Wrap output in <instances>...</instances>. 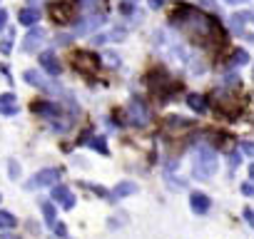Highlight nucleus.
<instances>
[{
    "instance_id": "cd10ccee",
    "label": "nucleus",
    "mask_w": 254,
    "mask_h": 239,
    "mask_svg": "<svg viewBox=\"0 0 254 239\" xmlns=\"http://www.w3.org/2000/svg\"><path fill=\"white\" fill-rule=\"evenodd\" d=\"M150 5H152V8H160V5H162V0H150Z\"/></svg>"
},
{
    "instance_id": "7ed1b4c3",
    "label": "nucleus",
    "mask_w": 254,
    "mask_h": 239,
    "mask_svg": "<svg viewBox=\"0 0 254 239\" xmlns=\"http://www.w3.org/2000/svg\"><path fill=\"white\" fill-rule=\"evenodd\" d=\"M72 67H75L80 75L90 77V75L97 72V67H100V58H97L95 53H90V50H77V53L72 55Z\"/></svg>"
},
{
    "instance_id": "39448f33",
    "label": "nucleus",
    "mask_w": 254,
    "mask_h": 239,
    "mask_svg": "<svg viewBox=\"0 0 254 239\" xmlns=\"http://www.w3.org/2000/svg\"><path fill=\"white\" fill-rule=\"evenodd\" d=\"M127 117H130V122H132V125H137V127L147 125V122H150V110H147L145 100L132 97V100H130V105H127Z\"/></svg>"
},
{
    "instance_id": "a211bd4d",
    "label": "nucleus",
    "mask_w": 254,
    "mask_h": 239,
    "mask_svg": "<svg viewBox=\"0 0 254 239\" xmlns=\"http://www.w3.org/2000/svg\"><path fill=\"white\" fill-rule=\"evenodd\" d=\"M82 145H92L97 152L107 155V145L102 142V137H90V135H85V137H82Z\"/></svg>"
},
{
    "instance_id": "4be33fe9",
    "label": "nucleus",
    "mask_w": 254,
    "mask_h": 239,
    "mask_svg": "<svg viewBox=\"0 0 254 239\" xmlns=\"http://www.w3.org/2000/svg\"><path fill=\"white\" fill-rule=\"evenodd\" d=\"M190 122H185L182 117H167V127H187Z\"/></svg>"
},
{
    "instance_id": "bb28decb",
    "label": "nucleus",
    "mask_w": 254,
    "mask_h": 239,
    "mask_svg": "<svg viewBox=\"0 0 254 239\" xmlns=\"http://www.w3.org/2000/svg\"><path fill=\"white\" fill-rule=\"evenodd\" d=\"M5 20H8V13H5V10H0V30L5 28Z\"/></svg>"
},
{
    "instance_id": "423d86ee",
    "label": "nucleus",
    "mask_w": 254,
    "mask_h": 239,
    "mask_svg": "<svg viewBox=\"0 0 254 239\" xmlns=\"http://www.w3.org/2000/svg\"><path fill=\"white\" fill-rule=\"evenodd\" d=\"M53 199H55L58 204H63L65 209H72V207H75V194H72L70 187H65V184H55V187H53Z\"/></svg>"
},
{
    "instance_id": "9b49d317",
    "label": "nucleus",
    "mask_w": 254,
    "mask_h": 239,
    "mask_svg": "<svg viewBox=\"0 0 254 239\" xmlns=\"http://www.w3.org/2000/svg\"><path fill=\"white\" fill-rule=\"evenodd\" d=\"M190 207H192L197 214H204V212H209V197L202 194V192H192V194H190Z\"/></svg>"
},
{
    "instance_id": "393cba45",
    "label": "nucleus",
    "mask_w": 254,
    "mask_h": 239,
    "mask_svg": "<svg viewBox=\"0 0 254 239\" xmlns=\"http://www.w3.org/2000/svg\"><path fill=\"white\" fill-rule=\"evenodd\" d=\"M242 194H247V197H254V182H247V184H242Z\"/></svg>"
},
{
    "instance_id": "c85d7f7f",
    "label": "nucleus",
    "mask_w": 254,
    "mask_h": 239,
    "mask_svg": "<svg viewBox=\"0 0 254 239\" xmlns=\"http://www.w3.org/2000/svg\"><path fill=\"white\" fill-rule=\"evenodd\" d=\"M0 239H20V237H15V234H3Z\"/></svg>"
},
{
    "instance_id": "2f4dec72",
    "label": "nucleus",
    "mask_w": 254,
    "mask_h": 239,
    "mask_svg": "<svg viewBox=\"0 0 254 239\" xmlns=\"http://www.w3.org/2000/svg\"><path fill=\"white\" fill-rule=\"evenodd\" d=\"M30 3H33V5H38V3H40V0H30Z\"/></svg>"
},
{
    "instance_id": "dca6fc26",
    "label": "nucleus",
    "mask_w": 254,
    "mask_h": 239,
    "mask_svg": "<svg viewBox=\"0 0 254 239\" xmlns=\"http://www.w3.org/2000/svg\"><path fill=\"white\" fill-rule=\"evenodd\" d=\"M40 20V13H38V8H25V10H20V23L23 25H35Z\"/></svg>"
},
{
    "instance_id": "f03ea898",
    "label": "nucleus",
    "mask_w": 254,
    "mask_h": 239,
    "mask_svg": "<svg viewBox=\"0 0 254 239\" xmlns=\"http://www.w3.org/2000/svg\"><path fill=\"white\" fill-rule=\"evenodd\" d=\"M77 0H53L50 3V18L58 25H67L70 20H75V10H77Z\"/></svg>"
},
{
    "instance_id": "1a4fd4ad",
    "label": "nucleus",
    "mask_w": 254,
    "mask_h": 239,
    "mask_svg": "<svg viewBox=\"0 0 254 239\" xmlns=\"http://www.w3.org/2000/svg\"><path fill=\"white\" fill-rule=\"evenodd\" d=\"M58 177H60V170H43L33 177V182L28 187H48V184H55Z\"/></svg>"
},
{
    "instance_id": "0eeeda50",
    "label": "nucleus",
    "mask_w": 254,
    "mask_h": 239,
    "mask_svg": "<svg viewBox=\"0 0 254 239\" xmlns=\"http://www.w3.org/2000/svg\"><path fill=\"white\" fill-rule=\"evenodd\" d=\"M214 105H217V110L219 112H224V115H237L239 112V105L234 102V97L232 95H227V92H219L217 97H214Z\"/></svg>"
},
{
    "instance_id": "6e6552de",
    "label": "nucleus",
    "mask_w": 254,
    "mask_h": 239,
    "mask_svg": "<svg viewBox=\"0 0 254 239\" xmlns=\"http://www.w3.org/2000/svg\"><path fill=\"white\" fill-rule=\"evenodd\" d=\"M25 80L30 82V85H35V87H40V90H50V92H60V87L58 85H53V82H48L38 70H28L25 72Z\"/></svg>"
},
{
    "instance_id": "6ab92c4d",
    "label": "nucleus",
    "mask_w": 254,
    "mask_h": 239,
    "mask_svg": "<svg viewBox=\"0 0 254 239\" xmlns=\"http://www.w3.org/2000/svg\"><path fill=\"white\" fill-rule=\"evenodd\" d=\"M229 62H232V65H244V62H249V53H247V50H234Z\"/></svg>"
},
{
    "instance_id": "b1692460",
    "label": "nucleus",
    "mask_w": 254,
    "mask_h": 239,
    "mask_svg": "<svg viewBox=\"0 0 254 239\" xmlns=\"http://www.w3.org/2000/svg\"><path fill=\"white\" fill-rule=\"evenodd\" d=\"M242 152L249 155V157H254V142H242Z\"/></svg>"
},
{
    "instance_id": "412c9836",
    "label": "nucleus",
    "mask_w": 254,
    "mask_h": 239,
    "mask_svg": "<svg viewBox=\"0 0 254 239\" xmlns=\"http://www.w3.org/2000/svg\"><path fill=\"white\" fill-rule=\"evenodd\" d=\"M8 227H15V217L10 212H0V229H8Z\"/></svg>"
},
{
    "instance_id": "f3484780",
    "label": "nucleus",
    "mask_w": 254,
    "mask_h": 239,
    "mask_svg": "<svg viewBox=\"0 0 254 239\" xmlns=\"http://www.w3.org/2000/svg\"><path fill=\"white\" fill-rule=\"evenodd\" d=\"M187 105H190L194 112H204V110H207V102H204L202 95H190V97H187Z\"/></svg>"
},
{
    "instance_id": "9d476101",
    "label": "nucleus",
    "mask_w": 254,
    "mask_h": 239,
    "mask_svg": "<svg viewBox=\"0 0 254 239\" xmlns=\"http://www.w3.org/2000/svg\"><path fill=\"white\" fill-rule=\"evenodd\" d=\"M80 8H85L90 15H105L107 13V0H77Z\"/></svg>"
},
{
    "instance_id": "2eb2a0df",
    "label": "nucleus",
    "mask_w": 254,
    "mask_h": 239,
    "mask_svg": "<svg viewBox=\"0 0 254 239\" xmlns=\"http://www.w3.org/2000/svg\"><path fill=\"white\" fill-rule=\"evenodd\" d=\"M132 192H137V184H132V182H122V184H117V187L110 192V199L115 202V199H122V197L132 194Z\"/></svg>"
},
{
    "instance_id": "aec40b11",
    "label": "nucleus",
    "mask_w": 254,
    "mask_h": 239,
    "mask_svg": "<svg viewBox=\"0 0 254 239\" xmlns=\"http://www.w3.org/2000/svg\"><path fill=\"white\" fill-rule=\"evenodd\" d=\"M43 212H45V222H48V227H55V207H53L50 202H45V204H43Z\"/></svg>"
},
{
    "instance_id": "20e7f679",
    "label": "nucleus",
    "mask_w": 254,
    "mask_h": 239,
    "mask_svg": "<svg viewBox=\"0 0 254 239\" xmlns=\"http://www.w3.org/2000/svg\"><path fill=\"white\" fill-rule=\"evenodd\" d=\"M229 30L244 40H254V15L252 13H237L229 18Z\"/></svg>"
},
{
    "instance_id": "5701e85b",
    "label": "nucleus",
    "mask_w": 254,
    "mask_h": 239,
    "mask_svg": "<svg viewBox=\"0 0 254 239\" xmlns=\"http://www.w3.org/2000/svg\"><path fill=\"white\" fill-rule=\"evenodd\" d=\"M10 48H13V30H10V35L5 38V43H0V53H10Z\"/></svg>"
},
{
    "instance_id": "7c9ffc66",
    "label": "nucleus",
    "mask_w": 254,
    "mask_h": 239,
    "mask_svg": "<svg viewBox=\"0 0 254 239\" xmlns=\"http://www.w3.org/2000/svg\"><path fill=\"white\" fill-rule=\"evenodd\" d=\"M227 3H244V0H227Z\"/></svg>"
},
{
    "instance_id": "ddd939ff",
    "label": "nucleus",
    "mask_w": 254,
    "mask_h": 239,
    "mask_svg": "<svg viewBox=\"0 0 254 239\" xmlns=\"http://www.w3.org/2000/svg\"><path fill=\"white\" fill-rule=\"evenodd\" d=\"M40 65H43L50 75H60V72H63V67H60V62H58V58H55L53 53H43V55H40Z\"/></svg>"
},
{
    "instance_id": "f257e3e1",
    "label": "nucleus",
    "mask_w": 254,
    "mask_h": 239,
    "mask_svg": "<svg viewBox=\"0 0 254 239\" xmlns=\"http://www.w3.org/2000/svg\"><path fill=\"white\" fill-rule=\"evenodd\" d=\"M219 167V160L214 155V150L209 147H199L197 150V157H194V177L197 179H209Z\"/></svg>"
},
{
    "instance_id": "c756f323",
    "label": "nucleus",
    "mask_w": 254,
    "mask_h": 239,
    "mask_svg": "<svg viewBox=\"0 0 254 239\" xmlns=\"http://www.w3.org/2000/svg\"><path fill=\"white\" fill-rule=\"evenodd\" d=\"M249 177L254 179V165H249Z\"/></svg>"
},
{
    "instance_id": "4468645a",
    "label": "nucleus",
    "mask_w": 254,
    "mask_h": 239,
    "mask_svg": "<svg viewBox=\"0 0 254 239\" xmlns=\"http://www.w3.org/2000/svg\"><path fill=\"white\" fill-rule=\"evenodd\" d=\"M18 112V102L15 95H0V115H15Z\"/></svg>"
},
{
    "instance_id": "f8f14e48",
    "label": "nucleus",
    "mask_w": 254,
    "mask_h": 239,
    "mask_svg": "<svg viewBox=\"0 0 254 239\" xmlns=\"http://www.w3.org/2000/svg\"><path fill=\"white\" fill-rule=\"evenodd\" d=\"M43 38H45V30H40V28H33V30L28 33V38H25L23 48H25L28 53H33V50H38V48H40Z\"/></svg>"
},
{
    "instance_id": "a878e982",
    "label": "nucleus",
    "mask_w": 254,
    "mask_h": 239,
    "mask_svg": "<svg viewBox=\"0 0 254 239\" xmlns=\"http://www.w3.org/2000/svg\"><path fill=\"white\" fill-rule=\"evenodd\" d=\"M244 219L249 222V227H254V209H244Z\"/></svg>"
}]
</instances>
